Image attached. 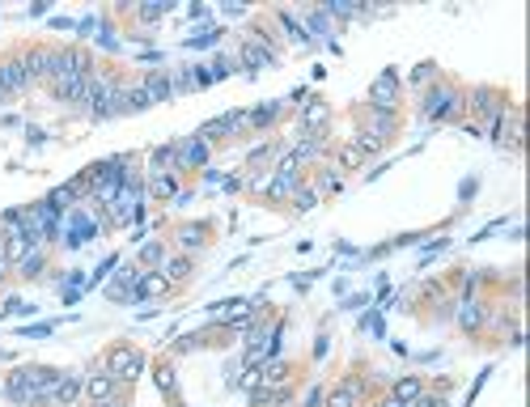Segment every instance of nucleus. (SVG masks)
Returning <instances> with one entry per match:
<instances>
[{
  "label": "nucleus",
  "instance_id": "13",
  "mask_svg": "<svg viewBox=\"0 0 530 407\" xmlns=\"http://www.w3.org/2000/svg\"><path fill=\"white\" fill-rule=\"evenodd\" d=\"M301 123H305L310 132H314V128H323V123H327V102H310V107L301 111Z\"/></svg>",
  "mask_w": 530,
  "mask_h": 407
},
{
  "label": "nucleus",
  "instance_id": "14",
  "mask_svg": "<svg viewBox=\"0 0 530 407\" xmlns=\"http://www.w3.org/2000/svg\"><path fill=\"white\" fill-rule=\"evenodd\" d=\"M149 191H153L157 199H170V195L179 191V183H174V174H153V183H149Z\"/></svg>",
  "mask_w": 530,
  "mask_h": 407
},
{
  "label": "nucleus",
  "instance_id": "18",
  "mask_svg": "<svg viewBox=\"0 0 530 407\" xmlns=\"http://www.w3.org/2000/svg\"><path fill=\"white\" fill-rule=\"evenodd\" d=\"M179 242H183V246H199V242H204V225H187V229L179 233Z\"/></svg>",
  "mask_w": 530,
  "mask_h": 407
},
{
  "label": "nucleus",
  "instance_id": "9",
  "mask_svg": "<svg viewBox=\"0 0 530 407\" xmlns=\"http://www.w3.org/2000/svg\"><path fill=\"white\" fill-rule=\"evenodd\" d=\"M85 390H89L93 403H106V399L115 394V378H111V374H93V378L85 382Z\"/></svg>",
  "mask_w": 530,
  "mask_h": 407
},
{
  "label": "nucleus",
  "instance_id": "1",
  "mask_svg": "<svg viewBox=\"0 0 530 407\" xmlns=\"http://www.w3.org/2000/svg\"><path fill=\"white\" fill-rule=\"evenodd\" d=\"M140 352L136 348H111V352H106V374H111L115 382H132V378H140Z\"/></svg>",
  "mask_w": 530,
  "mask_h": 407
},
{
  "label": "nucleus",
  "instance_id": "24",
  "mask_svg": "<svg viewBox=\"0 0 530 407\" xmlns=\"http://www.w3.org/2000/svg\"><path fill=\"white\" fill-rule=\"evenodd\" d=\"M5 272H9V259H5V246H0V280H5Z\"/></svg>",
  "mask_w": 530,
  "mask_h": 407
},
{
  "label": "nucleus",
  "instance_id": "10",
  "mask_svg": "<svg viewBox=\"0 0 530 407\" xmlns=\"http://www.w3.org/2000/svg\"><path fill=\"white\" fill-rule=\"evenodd\" d=\"M242 60H246L250 68H263V64H272L276 56H272V51H268V47H263L259 38H246V47H242Z\"/></svg>",
  "mask_w": 530,
  "mask_h": 407
},
{
  "label": "nucleus",
  "instance_id": "4",
  "mask_svg": "<svg viewBox=\"0 0 530 407\" xmlns=\"http://www.w3.org/2000/svg\"><path fill=\"white\" fill-rule=\"evenodd\" d=\"M395 98H399V77L395 72H382L374 81V89H369V107H374V111H391Z\"/></svg>",
  "mask_w": 530,
  "mask_h": 407
},
{
  "label": "nucleus",
  "instance_id": "22",
  "mask_svg": "<svg viewBox=\"0 0 530 407\" xmlns=\"http://www.w3.org/2000/svg\"><path fill=\"white\" fill-rule=\"evenodd\" d=\"M157 386H162V390H174V369H170V365L157 369Z\"/></svg>",
  "mask_w": 530,
  "mask_h": 407
},
{
  "label": "nucleus",
  "instance_id": "25",
  "mask_svg": "<svg viewBox=\"0 0 530 407\" xmlns=\"http://www.w3.org/2000/svg\"><path fill=\"white\" fill-rule=\"evenodd\" d=\"M0 98H5V93H0Z\"/></svg>",
  "mask_w": 530,
  "mask_h": 407
},
{
  "label": "nucleus",
  "instance_id": "5",
  "mask_svg": "<svg viewBox=\"0 0 530 407\" xmlns=\"http://www.w3.org/2000/svg\"><path fill=\"white\" fill-rule=\"evenodd\" d=\"M26 72H30V81H38V77H56V51H47V47H34L30 56H26Z\"/></svg>",
  "mask_w": 530,
  "mask_h": 407
},
{
  "label": "nucleus",
  "instance_id": "6",
  "mask_svg": "<svg viewBox=\"0 0 530 407\" xmlns=\"http://www.w3.org/2000/svg\"><path fill=\"white\" fill-rule=\"evenodd\" d=\"M81 378L77 374H60V382H56V394H51V403H56V407H73L77 399H81Z\"/></svg>",
  "mask_w": 530,
  "mask_h": 407
},
{
  "label": "nucleus",
  "instance_id": "20",
  "mask_svg": "<svg viewBox=\"0 0 530 407\" xmlns=\"http://www.w3.org/2000/svg\"><path fill=\"white\" fill-rule=\"evenodd\" d=\"M162 259H166V250L157 246V242H149V246L140 250V263H162Z\"/></svg>",
  "mask_w": 530,
  "mask_h": 407
},
{
  "label": "nucleus",
  "instance_id": "8",
  "mask_svg": "<svg viewBox=\"0 0 530 407\" xmlns=\"http://www.w3.org/2000/svg\"><path fill=\"white\" fill-rule=\"evenodd\" d=\"M356 399H361V382H356V378H344V382L331 390L327 407H356Z\"/></svg>",
  "mask_w": 530,
  "mask_h": 407
},
{
  "label": "nucleus",
  "instance_id": "19",
  "mask_svg": "<svg viewBox=\"0 0 530 407\" xmlns=\"http://www.w3.org/2000/svg\"><path fill=\"white\" fill-rule=\"evenodd\" d=\"M187 272H191L187 259H170V263H166V276H170V280H187Z\"/></svg>",
  "mask_w": 530,
  "mask_h": 407
},
{
  "label": "nucleus",
  "instance_id": "17",
  "mask_svg": "<svg viewBox=\"0 0 530 407\" xmlns=\"http://www.w3.org/2000/svg\"><path fill=\"white\" fill-rule=\"evenodd\" d=\"M17 268H22V276H38V268H43V250H38V246H34V250H30V254H26V259H22V263H17Z\"/></svg>",
  "mask_w": 530,
  "mask_h": 407
},
{
  "label": "nucleus",
  "instance_id": "2",
  "mask_svg": "<svg viewBox=\"0 0 530 407\" xmlns=\"http://www.w3.org/2000/svg\"><path fill=\"white\" fill-rule=\"evenodd\" d=\"M458 111H462V98L450 85H441V89H433L429 98H424V115H429V119H450Z\"/></svg>",
  "mask_w": 530,
  "mask_h": 407
},
{
  "label": "nucleus",
  "instance_id": "3",
  "mask_svg": "<svg viewBox=\"0 0 530 407\" xmlns=\"http://www.w3.org/2000/svg\"><path fill=\"white\" fill-rule=\"evenodd\" d=\"M30 85V72H26V60H0V93L5 98H13V93H22Z\"/></svg>",
  "mask_w": 530,
  "mask_h": 407
},
{
  "label": "nucleus",
  "instance_id": "11",
  "mask_svg": "<svg viewBox=\"0 0 530 407\" xmlns=\"http://www.w3.org/2000/svg\"><path fill=\"white\" fill-rule=\"evenodd\" d=\"M420 394H424V382L420 378H399L395 390H391V399H399V403H416Z\"/></svg>",
  "mask_w": 530,
  "mask_h": 407
},
{
  "label": "nucleus",
  "instance_id": "21",
  "mask_svg": "<svg viewBox=\"0 0 530 407\" xmlns=\"http://www.w3.org/2000/svg\"><path fill=\"white\" fill-rule=\"evenodd\" d=\"M361 158H365V153H361L356 144H348V148L340 153V166H348V170H352V166H361Z\"/></svg>",
  "mask_w": 530,
  "mask_h": 407
},
{
  "label": "nucleus",
  "instance_id": "23",
  "mask_svg": "<svg viewBox=\"0 0 530 407\" xmlns=\"http://www.w3.org/2000/svg\"><path fill=\"white\" fill-rule=\"evenodd\" d=\"M166 289V280H157V276H144L140 280V293H162Z\"/></svg>",
  "mask_w": 530,
  "mask_h": 407
},
{
  "label": "nucleus",
  "instance_id": "12",
  "mask_svg": "<svg viewBox=\"0 0 530 407\" xmlns=\"http://www.w3.org/2000/svg\"><path fill=\"white\" fill-rule=\"evenodd\" d=\"M140 89L149 93V102H166V98H170V81H166V77H157V72H153V77H144V85H140Z\"/></svg>",
  "mask_w": 530,
  "mask_h": 407
},
{
  "label": "nucleus",
  "instance_id": "15",
  "mask_svg": "<svg viewBox=\"0 0 530 407\" xmlns=\"http://www.w3.org/2000/svg\"><path fill=\"white\" fill-rule=\"evenodd\" d=\"M318 153H323V140H318V136H310V140H301V144L293 148V162H305V158H318Z\"/></svg>",
  "mask_w": 530,
  "mask_h": 407
},
{
  "label": "nucleus",
  "instance_id": "7",
  "mask_svg": "<svg viewBox=\"0 0 530 407\" xmlns=\"http://www.w3.org/2000/svg\"><path fill=\"white\" fill-rule=\"evenodd\" d=\"M174 153H179V170H183V166H204V158H208V144L195 136V140H183V144H174Z\"/></svg>",
  "mask_w": 530,
  "mask_h": 407
},
{
  "label": "nucleus",
  "instance_id": "16",
  "mask_svg": "<svg viewBox=\"0 0 530 407\" xmlns=\"http://www.w3.org/2000/svg\"><path fill=\"white\" fill-rule=\"evenodd\" d=\"M480 318H484V314H480V305H475V301H462L458 323H462V327H480Z\"/></svg>",
  "mask_w": 530,
  "mask_h": 407
}]
</instances>
